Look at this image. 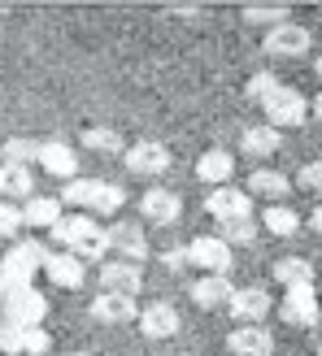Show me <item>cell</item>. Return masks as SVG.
<instances>
[{"label":"cell","instance_id":"f1b7e54d","mask_svg":"<svg viewBox=\"0 0 322 356\" xmlns=\"http://www.w3.org/2000/svg\"><path fill=\"white\" fill-rule=\"evenodd\" d=\"M218 239L227 243V248H244V243H253L257 239V222L253 218H236V222H218Z\"/></svg>","mask_w":322,"mask_h":356},{"label":"cell","instance_id":"83f0119b","mask_svg":"<svg viewBox=\"0 0 322 356\" xmlns=\"http://www.w3.org/2000/svg\"><path fill=\"white\" fill-rule=\"evenodd\" d=\"M35 156H40L35 139H5V144H0V165H26L31 170Z\"/></svg>","mask_w":322,"mask_h":356},{"label":"cell","instance_id":"5bb4252c","mask_svg":"<svg viewBox=\"0 0 322 356\" xmlns=\"http://www.w3.org/2000/svg\"><path fill=\"white\" fill-rule=\"evenodd\" d=\"M105 235H109V248H114V252H122V261L139 265V261L148 257V239H144V230H139L135 222H114Z\"/></svg>","mask_w":322,"mask_h":356},{"label":"cell","instance_id":"e575fe53","mask_svg":"<svg viewBox=\"0 0 322 356\" xmlns=\"http://www.w3.org/2000/svg\"><path fill=\"white\" fill-rule=\"evenodd\" d=\"M17 226H22V209H13V204L0 200V239L17 235Z\"/></svg>","mask_w":322,"mask_h":356},{"label":"cell","instance_id":"7bdbcfd3","mask_svg":"<svg viewBox=\"0 0 322 356\" xmlns=\"http://www.w3.org/2000/svg\"><path fill=\"white\" fill-rule=\"evenodd\" d=\"M318 356H322V348H318Z\"/></svg>","mask_w":322,"mask_h":356},{"label":"cell","instance_id":"9a60e30c","mask_svg":"<svg viewBox=\"0 0 322 356\" xmlns=\"http://www.w3.org/2000/svg\"><path fill=\"white\" fill-rule=\"evenodd\" d=\"M227 348L236 356H270L275 352V334L266 326H236L227 334Z\"/></svg>","mask_w":322,"mask_h":356},{"label":"cell","instance_id":"d6986e66","mask_svg":"<svg viewBox=\"0 0 322 356\" xmlns=\"http://www.w3.org/2000/svg\"><path fill=\"white\" fill-rule=\"evenodd\" d=\"M92 317L105 326H122V322H135V300L131 296H114V291H100L92 300Z\"/></svg>","mask_w":322,"mask_h":356},{"label":"cell","instance_id":"277c9868","mask_svg":"<svg viewBox=\"0 0 322 356\" xmlns=\"http://www.w3.org/2000/svg\"><path fill=\"white\" fill-rule=\"evenodd\" d=\"M122 165L131 174H139V178H157V174L170 170V148L157 144V139H139V144L122 148Z\"/></svg>","mask_w":322,"mask_h":356},{"label":"cell","instance_id":"8992f818","mask_svg":"<svg viewBox=\"0 0 322 356\" xmlns=\"http://www.w3.org/2000/svg\"><path fill=\"white\" fill-rule=\"evenodd\" d=\"M187 265L201 274H227L231 270V248L218 235H196L187 243Z\"/></svg>","mask_w":322,"mask_h":356},{"label":"cell","instance_id":"9c48e42d","mask_svg":"<svg viewBox=\"0 0 322 356\" xmlns=\"http://www.w3.org/2000/svg\"><path fill=\"white\" fill-rule=\"evenodd\" d=\"M100 291L135 300L139 291H144V274H139V265H131V261H105L100 265Z\"/></svg>","mask_w":322,"mask_h":356},{"label":"cell","instance_id":"2e32d148","mask_svg":"<svg viewBox=\"0 0 322 356\" xmlns=\"http://www.w3.org/2000/svg\"><path fill=\"white\" fill-rule=\"evenodd\" d=\"M44 274L57 282V287H66V291H79V287H83V278H87L83 261H79V257H70V252H48V257H44Z\"/></svg>","mask_w":322,"mask_h":356},{"label":"cell","instance_id":"7a4b0ae2","mask_svg":"<svg viewBox=\"0 0 322 356\" xmlns=\"http://www.w3.org/2000/svg\"><path fill=\"white\" fill-rule=\"evenodd\" d=\"M261 113H266V127H275V131L283 135V131H292V127H300V122L309 118V100L300 96L296 87L279 83L275 92L261 100Z\"/></svg>","mask_w":322,"mask_h":356},{"label":"cell","instance_id":"44dd1931","mask_svg":"<svg viewBox=\"0 0 322 356\" xmlns=\"http://www.w3.org/2000/svg\"><path fill=\"white\" fill-rule=\"evenodd\" d=\"M244 191H248V200H253V195H261V200H288V195H292V178L279 174V170H253Z\"/></svg>","mask_w":322,"mask_h":356},{"label":"cell","instance_id":"ac0fdd59","mask_svg":"<svg viewBox=\"0 0 322 356\" xmlns=\"http://www.w3.org/2000/svg\"><path fill=\"white\" fill-rule=\"evenodd\" d=\"M44 248L40 243H17L13 252L5 257V265H0V270H5V278H13V282H22V278H31L35 270H44Z\"/></svg>","mask_w":322,"mask_h":356},{"label":"cell","instance_id":"4dcf8cb0","mask_svg":"<svg viewBox=\"0 0 322 356\" xmlns=\"http://www.w3.org/2000/svg\"><path fill=\"white\" fill-rule=\"evenodd\" d=\"M83 144L96 148V152H122V139H118V131H109V127H87V131H83Z\"/></svg>","mask_w":322,"mask_h":356},{"label":"cell","instance_id":"836d02e7","mask_svg":"<svg viewBox=\"0 0 322 356\" xmlns=\"http://www.w3.org/2000/svg\"><path fill=\"white\" fill-rule=\"evenodd\" d=\"M292 187H300V191H322V161H309V165H300L296 170V183Z\"/></svg>","mask_w":322,"mask_h":356},{"label":"cell","instance_id":"5b68a950","mask_svg":"<svg viewBox=\"0 0 322 356\" xmlns=\"http://www.w3.org/2000/svg\"><path fill=\"white\" fill-rule=\"evenodd\" d=\"M279 317L288 326H318V317H322V305H318V287H292V291H283L279 300Z\"/></svg>","mask_w":322,"mask_h":356},{"label":"cell","instance_id":"30bf717a","mask_svg":"<svg viewBox=\"0 0 322 356\" xmlns=\"http://www.w3.org/2000/svg\"><path fill=\"white\" fill-rule=\"evenodd\" d=\"M270 309H275V300H270V291H266V287H244L227 305V313L236 317L240 326H261V317L270 313Z\"/></svg>","mask_w":322,"mask_h":356},{"label":"cell","instance_id":"cb8c5ba5","mask_svg":"<svg viewBox=\"0 0 322 356\" xmlns=\"http://www.w3.org/2000/svg\"><path fill=\"white\" fill-rule=\"evenodd\" d=\"M70 257H79V261H105V252H109V235H105L100 226H92L87 235H79L75 243L66 248Z\"/></svg>","mask_w":322,"mask_h":356},{"label":"cell","instance_id":"52a82bcc","mask_svg":"<svg viewBox=\"0 0 322 356\" xmlns=\"http://www.w3.org/2000/svg\"><path fill=\"white\" fill-rule=\"evenodd\" d=\"M135 317H139V330H144L148 339H174V334L183 330V317H178V309L170 300H153V305H144Z\"/></svg>","mask_w":322,"mask_h":356},{"label":"cell","instance_id":"f546056e","mask_svg":"<svg viewBox=\"0 0 322 356\" xmlns=\"http://www.w3.org/2000/svg\"><path fill=\"white\" fill-rule=\"evenodd\" d=\"M248 22H266V26H279V22H292V9L288 5H244Z\"/></svg>","mask_w":322,"mask_h":356},{"label":"cell","instance_id":"6da1fadb","mask_svg":"<svg viewBox=\"0 0 322 356\" xmlns=\"http://www.w3.org/2000/svg\"><path fill=\"white\" fill-rule=\"evenodd\" d=\"M57 200L75 204V209H87V213H118L127 204V191L118 183H100V178H70L66 195H57Z\"/></svg>","mask_w":322,"mask_h":356},{"label":"cell","instance_id":"60d3db41","mask_svg":"<svg viewBox=\"0 0 322 356\" xmlns=\"http://www.w3.org/2000/svg\"><path fill=\"white\" fill-rule=\"evenodd\" d=\"M318 305H322V287H318Z\"/></svg>","mask_w":322,"mask_h":356},{"label":"cell","instance_id":"e0dca14e","mask_svg":"<svg viewBox=\"0 0 322 356\" xmlns=\"http://www.w3.org/2000/svg\"><path fill=\"white\" fill-rule=\"evenodd\" d=\"M240 148H244V156H253V161H266V156H275L283 148V135L275 127H266V122H257V127L240 131Z\"/></svg>","mask_w":322,"mask_h":356},{"label":"cell","instance_id":"8fae6325","mask_svg":"<svg viewBox=\"0 0 322 356\" xmlns=\"http://www.w3.org/2000/svg\"><path fill=\"white\" fill-rule=\"evenodd\" d=\"M192 300L201 305L205 313H213V309H227L231 300H236V282H231L227 274H201L192 282Z\"/></svg>","mask_w":322,"mask_h":356},{"label":"cell","instance_id":"ffe728a7","mask_svg":"<svg viewBox=\"0 0 322 356\" xmlns=\"http://www.w3.org/2000/svg\"><path fill=\"white\" fill-rule=\"evenodd\" d=\"M231 174H236V156H231L227 148H209V152H201V161H196V178H201V183L227 187Z\"/></svg>","mask_w":322,"mask_h":356},{"label":"cell","instance_id":"4fadbf2b","mask_svg":"<svg viewBox=\"0 0 322 356\" xmlns=\"http://www.w3.org/2000/svg\"><path fill=\"white\" fill-rule=\"evenodd\" d=\"M52 178H79V152L66 144V139H48V144H40V156H35Z\"/></svg>","mask_w":322,"mask_h":356},{"label":"cell","instance_id":"d6a6232c","mask_svg":"<svg viewBox=\"0 0 322 356\" xmlns=\"http://www.w3.org/2000/svg\"><path fill=\"white\" fill-rule=\"evenodd\" d=\"M275 87H279V79H275V74H266V70H261V74H253V79H248V87H244V96L261 104L266 96L275 92Z\"/></svg>","mask_w":322,"mask_h":356},{"label":"cell","instance_id":"ab89813d","mask_svg":"<svg viewBox=\"0 0 322 356\" xmlns=\"http://www.w3.org/2000/svg\"><path fill=\"white\" fill-rule=\"evenodd\" d=\"M75 356H96V352H75Z\"/></svg>","mask_w":322,"mask_h":356},{"label":"cell","instance_id":"3957f363","mask_svg":"<svg viewBox=\"0 0 322 356\" xmlns=\"http://www.w3.org/2000/svg\"><path fill=\"white\" fill-rule=\"evenodd\" d=\"M261 48H266V57L292 61V57H305V52L314 48V35H309V26H300V22H279V26L266 31Z\"/></svg>","mask_w":322,"mask_h":356},{"label":"cell","instance_id":"8d00e7d4","mask_svg":"<svg viewBox=\"0 0 322 356\" xmlns=\"http://www.w3.org/2000/svg\"><path fill=\"white\" fill-rule=\"evenodd\" d=\"M309 226H314V230H318V235H322V204H318V209L309 213Z\"/></svg>","mask_w":322,"mask_h":356},{"label":"cell","instance_id":"1f68e13d","mask_svg":"<svg viewBox=\"0 0 322 356\" xmlns=\"http://www.w3.org/2000/svg\"><path fill=\"white\" fill-rule=\"evenodd\" d=\"M17 339H22V352L26 356H44L52 348V334L40 330V326H26V330H17Z\"/></svg>","mask_w":322,"mask_h":356},{"label":"cell","instance_id":"4316f807","mask_svg":"<svg viewBox=\"0 0 322 356\" xmlns=\"http://www.w3.org/2000/svg\"><path fill=\"white\" fill-rule=\"evenodd\" d=\"M261 226L270 230V235H296L300 218H296V209H288V204H270L261 213Z\"/></svg>","mask_w":322,"mask_h":356},{"label":"cell","instance_id":"484cf974","mask_svg":"<svg viewBox=\"0 0 322 356\" xmlns=\"http://www.w3.org/2000/svg\"><path fill=\"white\" fill-rule=\"evenodd\" d=\"M92 226H96V222L87 218V213H70V218H66V213H61V218H57V226H52L48 235L57 239L61 248H70V243H75L79 235H87V230H92Z\"/></svg>","mask_w":322,"mask_h":356},{"label":"cell","instance_id":"d4e9b609","mask_svg":"<svg viewBox=\"0 0 322 356\" xmlns=\"http://www.w3.org/2000/svg\"><path fill=\"white\" fill-rule=\"evenodd\" d=\"M0 187H5V195L31 200V195H35V174L26 165H0Z\"/></svg>","mask_w":322,"mask_h":356},{"label":"cell","instance_id":"ee69618b","mask_svg":"<svg viewBox=\"0 0 322 356\" xmlns=\"http://www.w3.org/2000/svg\"><path fill=\"white\" fill-rule=\"evenodd\" d=\"M183 356H192V352H183Z\"/></svg>","mask_w":322,"mask_h":356},{"label":"cell","instance_id":"f35d334b","mask_svg":"<svg viewBox=\"0 0 322 356\" xmlns=\"http://www.w3.org/2000/svg\"><path fill=\"white\" fill-rule=\"evenodd\" d=\"M314 74H318V79H322V57H318V61H314Z\"/></svg>","mask_w":322,"mask_h":356},{"label":"cell","instance_id":"7402d4cb","mask_svg":"<svg viewBox=\"0 0 322 356\" xmlns=\"http://www.w3.org/2000/svg\"><path fill=\"white\" fill-rule=\"evenodd\" d=\"M275 282H283V287H314V265L305 257H279L275 261Z\"/></svg>","mask_w":322,"mask_h":356},{"label":"cell","instance_id":"603a6c76","mask_svg":"<svg viewBox=\"0 0 322 356\" xmlns=\"http://www.w3.org/2000/svg\"><path fill=\"white\" fill-rule=\"evenodd\" d=\"M57 218H61V200H57V195H31V200L22 204V222H31V226L52 230Z\"/></svg>","mask_w":322,"mask_h":356},{"label":"cell","instance_id":"b9f144b4","mask_svg":"<svg viewBox=\"0 0 322 356\" xmlns=\"http://www.w3.org/2000/svg\"><path fill=\"white\" fill-rule=\"evenodd\" d=\"M0 195H5V187H0Z\"/></svg>","mask_w":322,"mask_h":356},{"label":"cell","instance_id":"7c38bea8","mask_svg":"<svg viewBox=\"0 0 322 356\" xmlns=\"http://www.w3.org/2000/svg\"><path fill=\"white\" fill-rule=\"evenodd\" d=\"M139 213H144L148 222H157V226H174L183 218V200H178L174 191H166V187H153V191L139 195Z\"/></svg>","mask_w":322,"mask_h":356},{"label":"cell","instance_id":"d590c367","mask_svg":"<svg viewBox=\"0 0 322 356\" xmlns=\"http://www.w3.org/2000/svg\"><path fill=\"white\" fill-rule=\"evenodd\" d=\"M161 261H166L170 270H178V265H187V248H170V252H161Z\"/></svg>","mask_w":322,"mask_h":356},{"label":"cell","instance_id":"ba28073f","mask_svg":"<svg viewBox=\"0 0 322 356\" xmlns=\"http://www.w3.org/2000/svg\"><path fill=\"white\" fill-rule=\"evenodd\" d=\"M205 213H213L218 222H236V218H253V200L240 187H213L205 195Z\"/></svg>","mask_w":322,"mask_h":356},{"label":"cell","instance_id":"74e56055","mask_svg":"<svg viewBox=\"0 0 322 356\" xmlns=\"http://www.w3.org/2000/svg\"><path fill=\"white\" fill-rule=\"evenodd\" d=\"M309 113H314V118H318V122H322V92H318V96H314V104H309Z\"/></svg>","mask_w":322,"mask_h":356}]
</instances>
